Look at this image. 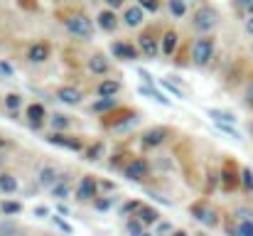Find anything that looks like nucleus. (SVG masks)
<instances>
[{
    "label": "nucleus",
    "instance_id": "f257e3e1",
    "mask_svg": "<svg viewBox=\"0 0 253 236\" xmlns=\"http://www.w3.org/2000/svg\"><path fill=\"white\" fill-rule=\"evenodd\" d=\"M64 27H67V32H69L72 37H77V40H91V37H93V22H91L86 15H72V17H67Z\"/></svg>",
    "mask_w": 253,
    "mask_h": 236
},
{
    "label": "nucleus",
    "instance_id": "f03ea898",
    "mask_svg": "<svg viewBox=\"0 0 253 236\" xmlns=\"http://www.w3.org/2000/svg\"><path fill=\"white\" fill-rule=\"evenodd\" d=\"M214 57V40L211 37H199L194 45H192V52H189V59L197 64V67H204L209 64Z\"/></svg>",
    "mask_w": 253,
    "mask_h": 236
},
{
    "label": "nucleus",
    "instance_id": "7ed1b4c3",
    "mask_svg": "<svg viewBox=\"0 0 253 236\" xmlns=\"http://www.w3.org/2000/svg\"><path fill=\"white\" fill-rule=\"evenodd\" d=\"M216 25H219V12H216V7L202 5V7L194 12V27H197L199 32H211Z\"/></svg>",
    "mask_w": 253,
    "mask_h": 236
},
{
    "label": "nucleus",
    "instance_id": "20e7f679",
    "mask_svg": "<svg viewBox=\"0 0 253 236\" xmlns=\"http://www.w3.org/2000/svg\"><path fill=\"white\" fill-rule=\"evenodd\" d=\"M138 49H140L148 59H155V57L160 54L163 45H158V40H155L153 32H143V35L138 37Z\"/></svg>",
    "mask_w": 253,
    "mask_h": 236
},
{
    "label": "nucleus",
    "instance_id": "39448f33",
    "mask_svg": "<svg viewBox=\"0 0 253 236\" xmlns=\"http://www.w3.org/2000/svg\"><path fill=\"white\" fill-rule=\"evenodd\" d=\"M145 175H148V162H145L143 157H135V160H130V162L123 167V177L130 180V182H140Z\"/></svg>",
    "mask_w": 253,
    "mask_h": 236
},
{
    "label": "nucleus",
    "instance_id": "423d86ee",
    "mask_svg": "<svg viewBox=\"0 0 253 236\" xmlns=\"http://www.w3.org/2000/svg\"><path fill=\"white\" fill-rule=\"evenodd\" d=\"M145 7H140V5H133V7H126L123 10V22H126V27H140L143 25V20H145Z\"/></svg>",
    "mask_w": 253,
    "mask_h": 236
},
{
    "label": "nucleus",
    "instance_id": "0eeeda50",
    "mask_svg": "<svg viewBox=\"0 0 253 236\" xmlns=\"http://www.w3.org/2000/svg\"><path fill=\"white\" fill-rule=\"evenodd\" d=\"M82 98H84V94H82L77 86H62V89L57 91V101H62V103H67V106H79Z\"/></svg>",
    "mask_w": 253,
    "mask_h": 236
},
{
    "label": "nucleus",
    "instance_id": "6e6552de",
    "mask_svg": "<svg viewBox=\"0 0 253 236\" xmlns=\"http://www.w3.org/2000/svg\"><path fill=\"white\" fill-rule=\"evenodd\" d=\"M52 145H59V148H67V150H74V153H79L84 145H82V141L79 138H72V136H62V133H52L49 138H47Z\"/></svg>",
    "mask_w": 253,
    "mask_h": 236
},
{
    "label": "nucleus",
    "instance_id": "1a4fd4ad",
    "mask_svg": "<svg viewBox=\"0 0 253 236\" xmlns=\"http://www.w3.org/2000/svg\"><path fill=\"white\" fill-rule=\"evenodd\" d=\"M96 189H98V185H96V180L91 177V175H84V180L79 182V187H77V199H93L96 197Z\"/></svg>",
    "mask_w": 253,
    "mask_h": 236
},
{
    "label": "nucleus",
    "instance_id": "9d476101",
    "mask_svg": "<svg viewBox=\"0 0 253 236\" xmlns=\"http://www.w3.org/2000/svg\"><path fill=\"white\" fill-rule=\"evenodd\" d=\"M111 52L116 54V59H126V62H133L138 59V49L128 42H113L111 45Z\"/></svg>",
    "mask_w": 253,
    "mask_h": 236
},
{
    "label": "nucleus",
    "instance_id": "9b49d317",
    "mask_svg": "<svg viewBox=\"0 0 253 236\" xmlns=\"http://www.w3.org/2000/svg\"><path fill=\"white\" fill-rule=\"evenodd\" d=\"M165 138H168V131H165V128H150L148 133H143L140 143H143L145 148H158V145L165 143Z\"/></svg>",
    "mask_w": 253,
    "mask_h": 236
},
{
    "label": "nucleus",
    "instance_id": "f8f14e48",
    "mask_svg": "<svg viewBox=\"0 0 253 236\" xmlns=\"http://www.w3.org/2000/svg\"><path fill=\"white\" fill-rule=\"evenodd\" d=\"M27 59H30L32 64H42V62H47V59H49V47H47L44 42H35V45L27 49Z\"/></svg>",
    "mask_w": 253,
    "mask_h": 236
},
{
    "label": "nucleus",
    "instance_id": "ddd939ff",
    "mask_svg": "<svg viewBox=\"0 0 253 236\" xmlns=\"http://www.w3.org/2000/svg\"><path fill=\"white\" fill-rule=\"evenodd\" d=\"M138 94H140V96H145V98H153L155 103H163V106H169V103H172L168 96H165V94H160L153 84H140V86H138Z\"/></svg>",
    "mask_w": 253,
    "mask_h": 236
},
{
    "label": "nucleus",
    "instance_id": "4468645a",
    "mask_svg": "<svg viewBox=\"0 0 253 236\" xmlns=\"http://www.w3.org/2000/svg\"><path fill=\"white\" fill-rule=\"evenodd\" d=\"M57 180H59V175H57V170L54 167H40V172H37V182H40V187H47V189H52L54 185H57Z\"/></svg>",
    "mask_w": 253,
    "mask_h": 236
},
{
    "label": "nucleus",
    "instance_id": "2eb2a0df",
    "mask_svg": "<svg viewBox=\"0 0 253 236\" xmlns=\"http://www.w3.org/2000/svg\"><path fill=\"white\" fill-rule=\"evenodd\" d=\"M96 22H98V27H101L103 32H113V30L118 27V17L113 15V10H101L98 17H96Z\"/></svg>",
    "mask_w": 253,
    "mask_h": 236
},
{
    "label": "nucleus",
    "instance_id": "dca6fc26",
    "mask_svg": "<svg viewBox=\"0 0 253 236\" xmlns=\"http://www.w3.org/2000/svg\"><path fill=\"white\" fill-rule=\"evenodd\" d=\"M108 69H111V64H108V59H106L103 54H93V57L88 59V72H91V74L103 77V74H108Z\"/></svg>",
    "mask_w": 253,
    "mask_h": 236
},
{
    "label": "nucleus",
    "instance_id": "f3484780",
    "mask_svg": "<svg viewBox=\"0 0 253 236\" xmlns=\"http://www.w3.org/2000/svg\"><path fill=\"white\" fill-rule=\"evenodd\" d=\"M135 217H138L145 227H153V224H158V219H160L158 209H153V207H148V204H140V209L135 212Z\"/></svg>",
    "mask_w": 253,
    "mask_h": 236
},
{
    "label": "nucleus",
    "instance_id": "a211bd4d",
    "mask_svg": "<svg viewBox=\"0 0 253 236\" xmlns=\"http://www.w3.org/2000/svg\"><path fill=\"white\" fill-rule=\"evenodd\" d=\"M25 118H27L32 126H40V123L44 121V106H42V103H30V106L25 108Z\"/></svg>",
    "mask_w": 253,
    "mask_h": 236
},
{
    "label": "nucleus",
    "instance_id": "6ab92c4d",
    "mask_svg": "<svg viewBox=\"0 0 253 236\" xmlns=\"http://www.w3.org/2000/svg\"><path fill=\"white\" fill-rule=\"evenodd\" d=\"M98 96H116L118 91H121V81H113V79H103L101 84H98Z\"/></svg>",
    "mask_w": 253,
    "mask_h": 236
},
{
    "label": "nucleus",
    "instance_id": "aec40b11",
    "mask_svg": "<svg viewBox=\"0 0 253 236\" xmlns=\"http://www.w3.org/2000/svg\"><path fill=\"white\" fill-rule=\"evenodd\" d=\"M0 192H2V194L17 192V177L10 175V172H2V175H0Z\"/></svg>",
    "mask_w": 253,
    "mask_h": 236
},
{
    "label": "nucleus",
    "instance_id": "412c9836",
    "mask_svg": "<svg viewBox=\"0 0 253 236\" xmlns=\"http://www.w3.org/2000/svg\"><path fill=\"white\" fill-rule=\"evenodd\" d=\"M207 116H209L211 121H224V123H234V126H236V121H239L231 111H219V108H207Z\"/></svg>",
    "mask_w": 253,
    "mask_h": 236
},
{
    "label": "nucleus",
    "instance_id": "4be33fe9",
    "mask_svg": "<svg viewBox=\"0 0 253 236\" xmlns=\"http://www.w3.org/2000/svg\"><path fill=\"white\" fill-rule=\"evenodd\" d=\"M177 42H179V37H177V32L174 30H168L165 35H163V54H172L174 49H177Z\"/></svg>",
    "mask_w": 253,
    "mask_h": 236
},
{
    "label": "nucleus",
    "instance_id": "5701e85b",
    "mask_svg": "<svg viewBox=\"0 0 253 236\" xmlns=\"http://www.w3.org/2000/svg\"><path fill=\"white\" fill-rule=\"evenodd\" d=\"M214 126H216V131H221L224 136H229L231 141H244V136L234 128V123H224V121H214Z\"/></svg>",
    "mask_w": 253,
    "mask_h": 236
},
{
    "label": "nucleus",
    "instance_id": "b1692460",
    "mask_svg": "<svg viewBox=\"0 0 253 236\" xmlns=\"http://www.w3.org/2000/svg\"><path fill=\"white\" fill-rule=\"evenodd\" d=\"M52 197L59 202V199H67L69 197V185H67V175H62V182H57L52 187Z\"/></svg>",
    "mask_w": 253,
    "mask_h": 236
},
{
    "label": "nucleus",
    "instance_id": "393cba45",
    "mask_svg": "<svg viewBox=\"0 0 253 236\" xmlns=\"http://www.w3.org/2000/svg\"><path fill=\"white\" fill-rule=\"evenodd\" d=\"M111 108H116V98H113V96H101V98L93 103V111H96V113H106V111H111Z\"/></svg>",
    "mask_w": 253,
    "mask_h": 236
},
{
    "label": "nucleus",
    "instance_id": "a878e982",
    "mask_svg": "<svg viewBox=\"0 0 253 236\" xmlns=\"http://www.w3.org/2000/svg\"><path fill=\"white\" fill-rule=\"evenodd\" d=\"M101 155H103V143H93V145H88L84 150V157L88 162H96Z\"/></svg>",
    "mask_w": 253,
    "mask_h": 236
},
{
    "label": "nucleus",
    "instance_id": "bb28decb",
    "mask_svg": "<svg viewBox=\"0 0 253 236\" xmlns=\"http://www.w3.org/2000/svg\"><path fill=\"white\" fill-rule=\"evenodd\" d=\"M0 212H2L5 217H15V214L22 212V204H20V202H7V199H5V202L0 204Z\"/></svg>",
    "mask_w": 253,
    "mask_h": 236
},
{
    "label": "nucleus",
    "instance_id": "cd10ccee",
    "mask_svg": "<svg viewBox=\"0 0 253 236\" xmlns=\"http://www.w3.org/2000/svg\"><path fill=\"white\" fill-rule=\"evenodd\" d=\"M126 232H128V234H135V236H143V234H145V224L135 217V219L126 222Z\"/></svg>",
    "mask_w": 253,
    "mask_h": 236
},
{
    "label": "nucleus",
    "instance_id": "c85d7f7f",
    "mask_svg": "<svg viewBox=\"0 0 253 236\" xmlns=\"http://www.w3.org/2000/svg\"><path fill=\"white\" fill-rule=\"evenodd\" d=\"M69 123H72L69 116H62V113H54V116H52V128H54V131H67Z\"/></svg>",
    "mask_w": 253,
    "mask_h": 236
},
{
    "label": "nucleus",
    "instance_id": "c756f323",
    "mask_svg": "<svg viewBox=\"0 0 253 236\" xmlns=\"http://www.w3.org/2000/svg\"><path fill=\"white\" fill-rule=\"evenodd\" d=\"M169 12L174 17H184L187 15V2L184 0H169Z\"/></svg>",
    "mask_w": 253,
    "mask_h": 236
},
{
    "label": "nucleus",
    "instance_id": "7c9ffc66",
    "mask_svg": "<svg viewBox=\"0 0 253 236\" xmlns=\"http://www.w3.org/2000/svg\"><path fill=\"white\" fill-rule=\"evenodd\" d=\"M20 106H22V96L20 94H7L5 96V108L7 111H17Z\"/></svg>",
    "mask_w": 253,
    "mask_h": 236
},
{
    "label": "nucleus",
    "instance_id": "2f4dec72",
    "mask_svg": "<svg viewBox=\"0 0 253 236\" xmlns=\"http://www.w3.org/2000/svg\"><path fill=\"white\" fill-rule=\"evenodd\" d=\"M236 234L241 236H253V219H241L236 227Z\"/></svg>",
    "mask_w": 253,
    "mask_h": 236
},
{
    "label": "nucleus",
    "instance_id": "473e14b6",
    "mask_svg": "<svg viewBox=\"0 0 253 236\" xmlns=\"http://www.w3.org/2000/svg\"><path fill=\"white\" fill-rule=\"evenodd\" d=\"M163 89H168L174 98H187V96H184V91H182L177 84H172V81H163Z\"/></svg>",
    "mask_w": 253,
    "mask_h": 236
},
{
    "label": "nucleus",
    "instance_id": "72a5a7b5",
    "mask_svg": "<svg viewBox=\"0 0 253 236\" xmlns=\"http://www.w3.org/2000/svg\"><path fill=\"white\" fill-rule=\"evenodd\" d=\"M140 204H143V202H138V199L126 202V204L121 207V217H126V214H130V212H138V209H140Z\"/></svg>",
    "mask_w": 253,
    "mask_h": 236
},
{
    "label": "nucleus",
    "instance_id": "f704fd0d",
    "mask_svg": "<svg viewBox=\"0 0 253 236\" xmlns=\"http://www.w3.org/2000/svg\"><path fill=\"white\" fill-rule=\"evenodd\" d=\"M52 222H54V227H57V229H62V232H67V234H74V229H72L62 217H52Z\"/></svg>",
    "mask_w": 253,
    "mask_h": 236
},
{
    "label": "nucleus",
    "instance_id": "c9c22d12",
    "mask_svg": "<svg viewBox=\"0 0 253 236\" xmlns=\"http://www.w3.org/2000/svg\"><path fill=\"white\" fill-rule=\"evenodd\" d=\"M140 2V7H145L148 12H158L160 10V2L158 0H138Z\"/></svg>",
    "mask_w": 253,
    "mask_h": 236
},
{
    "label": "nucleus",
    "instance_id": "e433bc0d",
    "mask_svg": "<svg viewBox=\"0 0 253 236\" xmlns=\"http://www.w3.org/2000/svg\"><path fill=\"white\" fill-rule=\"evenodd\" d=\"M155 232H158V234H172L174 227H172L169 222H158V224H155Z\"/></svg>",
    "mask_w": 253,
    "mask_h": 236
},
{
    "label": "nucleus",
    "instance_id": "4c0bfd02",
    "mask_svg": "<svg viewBox=\"0 0 253 236\" xmlns=\"http://www.w3.org/2000/svg\"><path fill=\"white\" fill-rule=\"evenodd\" d=\"M241 180H244V185H246L249 189H253V172L249 170V167H244V170H241Z\"/></svg>",
    "mask_w": 253,
    "mask_h": 236
},
{
    "label": "nucleus",
    "instance_id": "58836bf2",
    "mask_svg": "<svg viewBox=\"0 0 253 236\" xmlns=\"http://www.w3.org/2000/svg\"><path fill=\"white\" fill-rule=\"evenodd\" d=\"M221 180H224V185H226V187H234V185H236V177H234V172H229V170H224V172H221Z\"/></svg>",
    "mask_w": 253,
    "mask_h": 236
},
{
    "label": "nucleus",
    "instance_id": "ea45409f",
    "mask_svg": "<svg viewBox=\"0 0 253 236\" xmlns=\"http://www.w3.org/2000/svg\"><path fill=\"white\" fill-rule=\"evenodd\" d=\"M2 232H5V234H15V232H20V227L7 222V224H0V234H2Z\"/></svg>",
    "mask_w": 253,
    "mask_h": 236
},
{
    "label": "nucleus",
    "instance_id": "a19ab883",
    "mask_svg": "<svg viewBox=\"0 0 253 236\" xmlns=\"http://www.w3.org/2000/svg\"><path fill=\"white\" fill-rule=\"evenodd\" d=\"M244 101H246V103L253 108V81L246 86V91H244Z\"/></svg>",
    "mask_w": 253,
    "mask_h": 236
},
{
    "label": "nucleus",
    "instance_id": "79ce46f5",
    "mask_svg": "<svg viewBox=\"0 0 253 236\" xmlns=\"http://www.w3.org/2000/svg\"><path fill=\"white\" fill-rule=\"evenodd\" d=\"M236 217H239V222H241V219H253V212L246 209V207H241V209H236Z\"/></svg>",
    "mask_w": 253,
    "mask_h": 236
},
{
    "label": "nucleus",
    "instance_id": "37998d69",
    "mask_svg": "<svg viewBox=\"0 0 253 236\" xmlns=\"http://www.w3.org/2000/svg\"><path fill=\"white\" fill-rule=\"evenodd\" d=\"M93 207H96V212H106V209L111 207V199H96Z\"/></svg>",
    "mask_w": 253,
    "mask_h": 236
},
{
    "label": "nucleus",
    "instance_id": "c03bdc74",
    "mask_svg": "<svg viewBox=\"0 0 253 236\" xmlns=\"http://www.w3.org/2000/svg\"><path fill=\"white\" fill-rule=\"evenodd\" d=\"M35 217L37 219H47L49 217V209L47 207H35Z\"/></svg>",
    "mask_w": 253,
    "mask_h": 236
},
{
    "label": "nucleus",
    "instance_id": "a18cd8bd",
    "mask_svg": "<svg viewBox=\"0 0 253 236\" xmlns=\"http://www.w3.org/2000/svg\"><path fill=\"white\" fill-rule=\"evenodd\" d=\"M138 77L143 79L145 84H155V79L150 77V72H145V69H138Z\"/></svg>",
    "mask_w": 253,
    "mask_h": 236
},
{
    "label": "nucleus",
    "instance_id": "49530a36",
    "mask_svg": "<svg viewBox=\"0 0 253 236\" xmlns=\"http://www.w3.org/2000/svg\"><path fill=\"white\" fill-rule=\"evenodd\" d=\"M239 5H241V10H246L249 15H253V0H239Z\"/></svg>",
    "mask_w": 253,
    "mask_h": 236
},
{
    "label": "nucleus",
    "instance_id": "de8ad7c7",
    "mask_svg": "<svg viewBox=\"0 0 253 236\" xmlns=\"http://www.w3.org/2000/svg\"><path fill=\"white\" fill-rule=\"evenodd\" d=\"M111 10H118V7H123V0H103Z\"/></svg>",
    "mask_w": 253,
    "mask_h": 236
},
{
    "label": "nucleus",
    "instance_id": "09e8293b",
    "mask_svg": "<svg viewBox=\"0 0 253 236\" xmlns=\"http://www.w3.org/2000/svg\"><path fill=\"white\" fill-rule=\"evenodd\" d=\"M0 72H2V74H7V77H12V67H10V64H5V62H0Z\"/></svg>",
    "mask_w": 253,
    "mask_h": 236
},
{
    "label": "nucleus",
    "instance_id": "8fccbe9b",
    "mask_svg": "<svg viewBox=\"0 0 253 236\" xmlns=\"http://www.w3.org/2000/svg\"><path fill=\"white\" fill-rule=\"evenodd\" d=\"M57 212L67 217V214H69V207H67V204H62V199H59V204H57Z\"/></svg>",
    "mask_w": 253,
    "mask_h": 236
},
{
    "label": "nucleus",
    "instance_id": "3c124183",
    "mask_svg": "<svg viewBox=\"0 0 253 236\" xmlns=\"http://www.w3.org/2000/svg\"><path fill=\"white\" fill-rule=\"evenodd\" d=\"M246 32H249V35H253V15L246 20Z\"/></svg>",
    "mask_w": 253,
    "mask_h": 236
}]
</instances>
